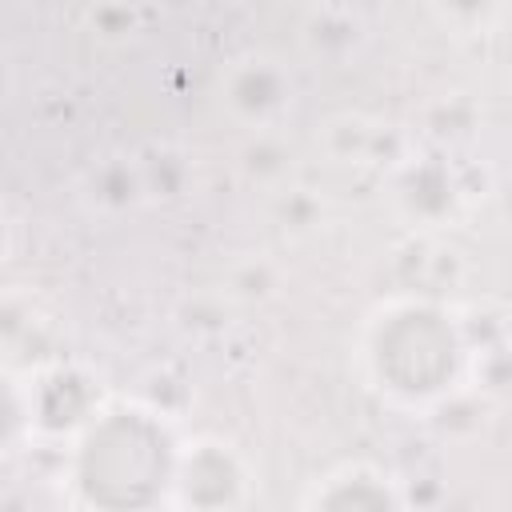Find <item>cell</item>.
Masks as SVG:
<instances>
[{
	"mask_svg": "<svg viewBox=\"0 0 512 512\" xmlns=\"http://www.w3.org/2000/svg\"><path fill=\"white\" fill-rule=\"evenodd\" d=\"M364 40H368V28L356 8L320 4V8H308L300 20V48L324 64H340V60L356 56L364 48Z\"/></svg>",
	"mask_w": 512,
	"mask_h": 512,
	"instance_id": "obj_9",
	"label": "cell"
},
{
	"mask_svg": "<svg viewBox=\"0 0 512 512\" xmlns=\"http://www.w3.org/2000/svg\"><path fill=\"white\" fill-rule=\"evenodd\" d=\"M32 436H76L104 404L100 380L80 364H44L28 380Z\"/></svg>",
	"mask_w": 512,
	"mask_h": 512,
	"instance_id": "obj_5",
	"label": "cell"
},
{
	"mask_svg": "<svg viewBox=\"0 0 512 512\" xmlns=\"http://www.w3.org/2000/svg\"><path fill=\"white\" fill-rule=\"evenodd\" d=\"M12 88H16V72H12V64H8V56L0 52V108L12 100Z\"/></svg>",
	"mask_w": 512,
	"mask_h": 512,
	"instance_id": "obj_19",
	"label": "cell"
},
{
	"mask_svg": "<svg viewBox=\"0 0 512 512\" xmlns=\"http://www.w3.org/2000/svg\"><path fill=\"white\" fill-rule=\"evenodd\" d=\"M256 496V472L224 436H196L176 448L168 508L176 512H244Z\"/></svg>",
	"mask_w": 512,
	"mask_h": 512,
	"instance_id": "obj_3",
	"label": "cell"
},
{
	"mask_svg": "<svg viewBox=\"0 0 512 512\" xmlns=\"http://www.w3.org/2000/svg\"><path fill=\"white\" fill-rule=\"evenodd\" d=\"M292 92V72L272 52H240L216 72V100L224 116L236 120L244 132L276 128L280 116L292 108Z\"/></svg>",
	"mask_w": 512,
	"mask_h": 512,
	"instance_id": "obj_4",
	"label": "cell"
},
{
	"mask_svg": "<svg viewBox=\"0 0 512 512\" xmlns=\"http://www.w3.org/2000/svg\"><path fill=\"white\" fill-rule=\"evenodd\" d=\"M12 244H16V224H12V212H8V204L0 196V260H8Z\"/></svg>",
	"mask_w": 512,
	"mask_h": 512,
	"instance_id": "obj_18",
	"label": "cell"
},
{
	"mask_svg": "<svg viewBox=\"0 0 512 512\" xmlns=\"http://www.w3.org/2000/svg\"><path fill=\"white\" fill-rule=\"evenodd\" d=\"M468 356L460 324L432 296H396L380 304L360 332L364 380L400 408H432L452 396Z\"/></svg>",
	"mask_w": 512,
	"mask_h": 512,
	"instance_id": "obj_2",
	"label": "cell"
},
{
	"mask_svg": "<svg viewBox=\"0 0 512 512\" xmlns=\"http://www.w3.org/2000/svg\"><path fill=\"white\" fill-rule=\"evenodd\" d=\"M272 216L284 232L304 236L324 220V200L304 184H284L280 192H272Z\"/></svg>",
	"mask_w": 512,
	"mask_h": 512,
	"instance_id": "obj_16",
	"label": "cell"
},
{
	"mask_svg": "<svg viewBox=\"0 0 512 512\" xmlns=\"http://www.w3.org/2000/svg\"><path fill=\"white\" fill-rule=\"evenodd\" d=\"M280 284H284L280 264L264 252H248L228 264V272L220 280V296L228 308H252V304H268L280 292Z\"/></svg>",
	"mask_w": 512,
	"mask_h": 512,
	"instance_id": "obj_12",
	"label": "cell"
},
{
	"mask_svg": "<svg viewBox=\"0 0 512 512\" xmlns=\"http://www.w3.org/2000/svg\"><path fill=\"white\" fill-rule=\"evenodd\" d=\"M136 168L144 200H176L192 180V164L176 144H148L144 152H136Z\"/></svg>",
	"mask_w": 512,
	"mask_h": 512,
	"instance_id": "obj_13",
	"label": "cell"
},
{
	"mask_svg": "<svg viewBox=\"0 0 512 512\" xmlns=\"http://www.w3.org/2000/svg\"><path fill=\"white\" fill-rule=\"evenodd\" d=\"M292 168H296V152L288 136L276 128L248 132L244 144L236 148V172L244 176V184L260 192H280L284 184H292Z\"/></svg>",
	"mask_w": 512,
	"mask_h": 512,
	"instance_id": "obj_11",
	"label": "cell"
},
{
	"mask_svg": "<svg viewBox=\"0 0 512 512\" xmlns=\"http://www.w3.org/2000/svg\"><path fill=\"white\" fill-rule=\"evenodd\" d=\"M392 200L408 220L440 224L444 216H452L460 188H456V180L440 156H420V160L400 164V172L392 180Z\"/></svg>",
	"mask_w": 512,
	"mask_h": 512,
	"instance_id": "obj_7",
	"label": "cell"
},
{
	"mask_svg": "<svg viewBox=\"0 0 512 512\" xmlns=\"http://www.w3.org/2000/svg\"><path fill=\"white\" fill-rule=\"evenodd\" d=\"M24 440H32V412L28 388L20 376L0 368V456H12Z\"/></svg>",
	"mask_w": 512,
	"mask_h": 512,
	"instance_id": "obj_15",
	"label": "cell"
},
{
	"mask_svg": "<svg viewBox=\"0 0 512 512\" xmlns=\"http://www.w3.org/2000/svg\"><path fill=\"white\" fill-rule=\"evenodd\" d=\"M176 440L168 416L144 400L100 404L72 436L68 484L84 512H160L168 508Z\"/></svg>",
	"mask_w": 512,
	"mask_h": 512,
	"instance_id": "obj_1",
	"label": "cell"
},
{
	"mask_svg": "<svg viewBox=\"0 0 512 512\" xmlns=\"http://www.w3.org/2000/svg\"><path fill=\"white\" fill-rule=\"evenodd\" d=\"M80 200L96 216H124V212L148 204L140 168H136V152H108V156L92 160L80 176Z\"/></svg>",
	"mask_w": 512,
	"mask_h": 512,
	"instance_id": "obj_8",
	"label": "cell"
},
{
	"mask_svg": "<svg viewBox=\"0 0 512 512\" xmlns=\"http://www.w3.org/2000/svg\"><path fill=\"white\" fill-rule=\"evenodd\" d=\"M48 332H52V320L28 288L12 284L0 292V360L40 356L48 344Z\"/></svg>",
	"mask_w": 512,
	"mask_h": 512,
	"instance_id": "obj_10",
	"label": "cell"
},
{
	"mask_svg": "<svg viewBox=\"0 0 512 512\" xmlns=\"http://www.w3.org/2000/svg\"><path fill=\"white\" fill-rule=\"evenodd\" d=\"M228 304H224V296L220 292H212V296H192V300H184V308H180V328L184 332H196V336H216V332H224L228 328Z\"/></svg>",
	"mask_w": 512,
	"mask_h": 512,
	"instance_id": "obj_17",
	"label": "cell"
},
{
	"mask_svg": "<svg viewBox=\"0 0 512 512\" xmlns=\"http://www.w3.org/2000/svg\"><path fill=\"white\" fill-rule=\"evenodd\" d=\"M320 140H324V152H328L336 164H364V160L376 152L380 132H376L372 120L344 112V116H332V120L320 128Z\"/></svg>",
	"mask_w": 512,
	"mask_h": 512,
	"instance_id": "obj_14",
	"label": "cell"
},
{
	"mask_svg": "<svg viewBox=\"0 0 512 512\" xmlns=\"http://www.w3.org/2000/svg\"><path fill=\"white\" fill-rule=\"evenodd\" d=\"M300 512H408V500L384 472L344 464L308 488Z\"/></svg>",
	"mask_w": 512,
	"mask_h": 512,
	"instance_id": "obj_6",
	"label": "cell"
}]
</instances>
